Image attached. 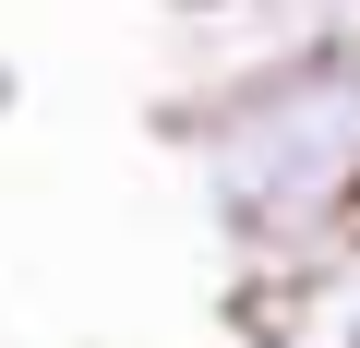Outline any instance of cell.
I'll use <instances>...</instances> for the list:
<instances>
[{"mask_svg": "<svg viewBox=\"0 0 360 348\" xmlns=\"http://www.w3.org/2000/svg\"><path fill=\"white\" fill-rule=\"evenodd\" d=\"M240 324H252V348H360V228L324 240L312 264L240 288Z\"/></svg>", "mask_w": 360, "mask_h": 348, "instance_id": "cell-2", "label": "cell"}, {"mask_svg": "<svg viewBox=\"0 0 360 348\" xmlns=\"http://www.w3.org/2000/svg\"><path fill=\"white\" fill-rule=\"evenodd\" d=\"M13 108H25V72H13V60H0V120H13Z\"/></svg>", "mask_w": 360, "mask_h": 348, "instance_id": "cell-3", "label": "cell"}, {"mask_svg": "<svg viewBox=\"0 0 360 348\" xmlns=\"http://www.w3.org/2000/svg\"><path fill=\"white\" fill-rule=\"evenodd\" d=\"M156 132L180 144L240 288H264L360 228V37L205 84V96H156Z\"/></svg>", "mask_w": 360, "mask_h": 348, "instance_id": "cell-1", "label": "cell"}]
</instances>
